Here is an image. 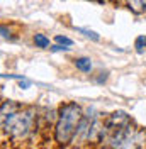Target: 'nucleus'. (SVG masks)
Returning a JSON list of instances; mask_svg holds the SVG:
<instances>
[{
    "label": "nucleus",
    "mask_w": 146,
    "mask_h": 149,
    "mask_svg": "<svg viewBox=\"0 0 146 149\" xmlns=\"http://www.w3.org/2000/svg\"><path fill=\"white\" fill-rule=\"evenodd\" d=\"M51 51H68V47L61 46V44H55V46H51Z\"/></svg>",
    "instance_id": "nucleus-10"
},
{
    "label": "nucleus",
    "mask_w": 146,
    "mask_h": 149,
    "mask_svg": "<svg viewBox=\"0 0 146 149\" xmlns=\"http://www.w3.org/2000/svg\"><path fill=\"white\" fill-rule=\"evenodd\" d=\"M100 2H105V0H100Z\"/></svg>",
    "instance_id": "nucleus-12"
},
{
    "label": "nucleus",
    "mask_w": 146,
    "mask_h": 149,
    "mask_svg": "<svg viewBox=\"0 0 146 149\" xmlns=\"http://www.w3.org/2000/svg\"><path fill=\"white\" fill-rule=\"evenodd\" d=\"M126 7H128L133 14H143L146 10V0H126Z\"/></svg>",
    "instance_id": "nucleus-3"
},
{
    "label": "nucleus",
    "mask_w": 146,
    "mask_h": 149,
    "mask_svg": "<svg viewBox=\"0 0 146 149\" xmlns=\"http://www.w3.org/2000/svg\"><path fill=\"white\" fill-rule=\"evenodd\" d=\"M134 47H136L139 53H143L146 49V36H138L134 41Z\"/></svg>",
    "instance_id": "nucleus-6"
},
{
    "label": "nucleus",
    "mask_w": 146,
    "mask_h": 149,
    "mask_svg": "<svg viewBox=\"0 0 146 149\" xmlns=\"http://www.w3.org/2000/svg\"><path fill=\"white\" fill-rule=\"evenodd\" d=\"M75 66H77V70H80V71H83V73H90L92 61H90V58L82 56V58H77V59H75Z\"/></svg>",
    "instance_id": "nucleus-4"
},
{
    "label": "nucleus",
    "mask_w": 146,
    "mask_h": 149,
    "mask_svg": "<svg viewBox=\"0 0 146 149\" xmlns=\"http://www.w3.org/2000/svg\"><path fill=\"white\" fill-rule=\"evenodd\" d=\"M134 148H136V142L131 139V137H128V139L124 141L121 146H117L116 149H134Z\"/></svg>",
    "instance_id": "nucleus-9"
},
{
    "label": "nucleus",
    "mask_w": 146,
    "mask_h": 149,
    "mask_svg": "<svg viewBox=\"0 0 146 149\" xmlns=\"http://www.w3.org/2000/svg\"><path fill=\"white\" fill-rule=\"evenodd\" d=\"M77 31H78V32H83V34H85L87 37H90L92 41H99V39H100V36H99L97 32H93V31H88V29H82V27H78Z\"/></svg>",
    "instance_id": "nucleus-8"
},
{
    "label": "nucleus",
    "mask_w": 146,
    "mask_h": 149,
    "mask_svg": "<svg viewBox=\"0 0 146 149\" xmlns=\"http://www.w3.org/2000/svg\"><path fill=\"white\" fill-rule=\"evenodd\" d=\"M36 117L29 109H19L15 103H4L0 107V125L12 139L22 141L34 129Z\"/></svg>",
    "instance_id": "nucleus-1"
},
{
    "label": "nucleus",
    "mask_w": 146,
    "mask_h": 149,
    "mask_svg": "<svg viewBox=\"0 0 146 149\" xmlns=\"http://www.w3.org/2000/svg\"><path fill=\"white\" fill-rule=\"evenodd\" d=\"M110 2H112V3H116V5H117V3H121V2H122V0H110Z\"/></svg>",
    "instance_id": "nucleus-11"
},
{
    "label": "nucleus",
    "mask_w": 146,
    "mask_h": 149,
    "mask_svg": "<svg viewBox=\"0 0 146 149\" xmlns=\"http://www.w3.org/2000/svg\"><path fill=\"white\" fill-rule=\"evenodd\" d=\"M32 41H34L36 47H41V49H46V47H49V37L44 36V34H34Z\"/></svg>",
    "instance_id": "nucleus-5"
},
{
    "label": "nucleus",
    "mask_w": 146,
    "mask_h": 149,
    "mask_svg": "<svg viewBox=\"0 0 146 149\" xmlns=\"http://www.w3.org/2000/svg\"><path fill=\"white\" fill-rule=\"evenodd\" d=\"M82 119V107L75 102H66L58 109V117L55 124V141L60 146H68L75 139Z\"/></svg>",
    "instance_id": "nucleus-2"
},
{
    "label": "nucleus",
    "mask_w": 146,
    "mask_h": 149,
    "mask_svg": "<svg viewBox=\"0 0 146 149\" xmlns=\"http://www.w3.org/2000/svg\"><path fill=\"white\" fill-rule=\"evenodd\" d=\"M55 41L58 42V44H61V46H72L73 44V41L70 39V37H66V36H61V34H58V36L55 37Z\"/></svg>",
    "instance_id": "nucleus-7"
}]
</instances>
